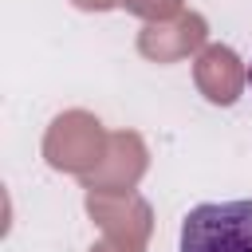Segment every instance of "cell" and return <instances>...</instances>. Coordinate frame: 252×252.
Returning a JSON list of instances; mask_svg holds the SVG:
<instances>
[{"instance_id":"obj_1","label":"cell","mask_w":252,"mask_h":252,"mask_svg":"<svg viewBox=\"0 0 252 252\" xmlns=\"http://www.w3.org/2000/svg\"><path fill=\"white\" fill-rule=\"evenodd\" d=\"M177 252H252V201H205L181 220Z\"/></svg>"},{"instance_id":"obj_2","label":"cell","mask_w":252,"mask_h":252,"mask_svg":"<svg viewBox=\"0 0 252 252\" xmlns=\"http://www.w3.org/2000/svg\"><path fill=\"white\" fill-rule=\"evenodd\" d=\"M248 87H252V63H248Z\"/></svg>"}]
</instances>
